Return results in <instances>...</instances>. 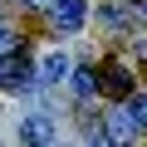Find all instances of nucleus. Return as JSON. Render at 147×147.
Here are the masks:
<instances>
[{
	"label": "nucleus",
	"instance_id": "2",
	"mask_svg": "<svg viewBox=\"0 0 147 147\" xmlns=\"http://www.w3.org/2000/svg\"><path fill=\"white\" fill-rule=\"evenodd\" d=\"M20 137L49 147V142H59V123H54L49 113H30V118H20Z\"/></svg>",
	"mask_w": 147,
	"mask_h": 147
},
{
	"label": "nucleus",
	"instance_id": "8",
	"mask_svg": "<svg viewBox=\"0 0 147 147\" xmlns=\"http://www.w3.org/2000/svg\"><path fill=\"white\" fill-rule=\"evenodd\" d=\"M123 103H127V113H132V123H137V127L147 132V93H137V88H132V93H127Z\"/></svg>",
	"mask_w": 147,
	"mask_h": 147
},
{
	"label": "nucleus",
	"instance_id": "5",
	"mask_svg": "<svg viewBox=\"0 0 147 147\" xmlns=\"http://www.w3.org/2000/svg\"><path fill=\"white\" fill-rule=\"evenodd\" d=\"M103 127H108V142H132V137H142V127L132 123V113H127V108H113Z\"/></svg>",
	"mask_w": 147,
	"mask_h": 147
},
{
	"label": "nucleus",
	"instance_id": "4",
	"mask_svg": "<svg viewBox=\"0 0 147 147\" xmlns=\"http://www.w3.org/2000/svg\"><path fill=\"white\" fill-rule=\"evenodd\" d=\"M103 93H108V98H127V93H132V69H127L123 59H108V64H103Z\"/></svg>",
	"mask_w": 147,
	"mask_h": 147
},
{
	"label": "nucleus",
	"instance_id": "1",
	"mask_svg": "<svg viewBox=\"0 0 147 147\" xmlns=\"http://www.w3.org/2000/svg\"><path fill=\"white\" fill-rule=\"evenodd\" d=\"M34 84H39V69L20 49H5V54H0V88H5V93H30Z\"/></svg>",
	"mask_w": 147,
	"mask_h": 147
},
{
	"label": "nucleus",
	"instance_id": "10",
	"mask_svg": "<svg viewBox=\"0 0 147 147\" xmlns=\"http://www.w3.org/2000/svg\"><path fill=\"white\" fill-rule=\"evenodd\" d=\"M132 15H137V20H147V0H132Z\"/></svg>",
	"mask_w": 147,
	"mask_h": 147
},
{
	"label": "nucleus",
	"instance_id": "6",
	"mask_svg": "<svg viewBox=\"0 0 147 147\" xmlns=\"http://www.w3.org/2000/svg\"><path fill=\"white\" fill-rule=\"evenodd\" d=\"M69 69H74V64H69L64 49L44 54V64H39V84H64V79H69Z\"/></svg>",
	"mask_w": 147,
	"mask_h": 147
},
{
	"label": "nucleus",
	"instance_id": "3",
	"mask_svg": "<svg viewBox=\"0 0 147 147\" xmlns=\"http://www.w3.org/2000/svg\"><path fill=\"white\" fill-rule=\"evenodd\" d=\"M49 20L54 30H79L88 20V0H49Z\"/></svg>",
	"mask_w": 147,
	"mask_h": 147
},
{
	"label": "nucleus",
	"instance_id": "7",
	"mask_svg": "<svg viewBox=\"0 0 147 147\" xmlns=\"http://www.w3.org/2000/svg\"><path fill=\"white\" fill-rule=\"evenodd\" d=\"M69 88H74V98H93L98 74H93V69H69Z\"/></svg>",
	"mask_w": 147,
	"mask_h": 147
},
{
	"label": "nucleus",
	"instance_id": "9",
	"mask_svg": "<svg viewBox=\"0 0 147 147\" xmlns=\"http://www.w3.org/2000/svg\"><path fill=\"white\" fill-rule=\"evenodd\" d=\"M15 39H20V34H15V30H5V25H0V54H5V49H20V44H15Z\"/></svg>",
	"mask_w": 147,
	"mask_h": 147
}]
</instances>
